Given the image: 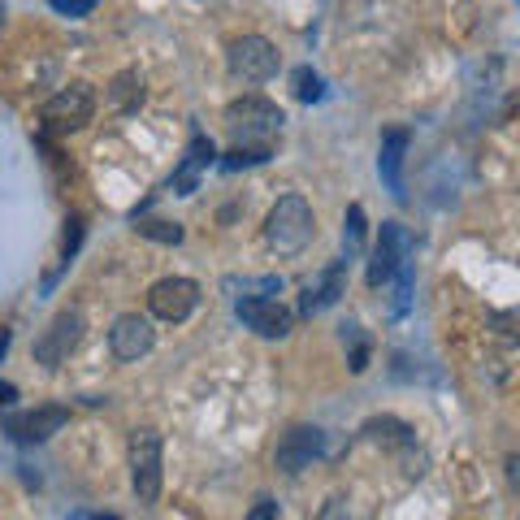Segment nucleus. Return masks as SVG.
Wrapping results in <instances>:
<instances>
[{
    "label": "nucleus",
    "mask_w": 520,
    "mask_h": 520,
    "mask_svg": "<svg viewBox=\"0 0 520 520\" xmlns=\"http://www.w3.org/2000/svg\"><path fill=\"white\" fill-rule=\"evenodd\" d=\"M135 230L143 239H156V243H182V226H169V221H139Z\"/></svg>",
    "instance_id": "21"
},
{
    "label": "nucleus",
    "mask_w": 520,
    "mask_h": 520,
    "mask_svg": "<svg viewBox=\"0 0 520 520\" xmlns=\"http://www.w3.org/2000/svg\"><path fill=\"white\" fill-rule=\"evenodd\" d=\"M109 104L117 113H135L139 104H143V74L139 70H122V74H113V83H109Z\"/></svg>",
    "instance_id": "16"
},
{
    "label": "nucleus",
    "mask_w": 520,
    "mask_h": 520,
    "mask_svg": "<svg viewBox=\"0 0 520 520\" xmlns=\"http://www.w3.org/2000/svg\"><path fill=\"white\" fill-rule=\"evenodd\" d=\"M282 109L265 96H239L226 104V130L234 143H269L282 130Z\"/></svg>",
    "instance_id": "2"
},
{
    "label": "nucleus",
    "mask_w": 520,
    "mask_h": 520,
    "mask_svg": "<svg viewBox=\"0 0 520 520\" xmlns=\"http://www.w3.org/2000/svg\"><path fill=\"white\" fill-rule=\"evenodd\" d=\"M291 83H295V96L304 100V104H312V100H321V91H325V87H321V74H312L308 65H299V70L291 74Z\"/></svg>",
    "instance_id": "19"
},
{
    "label": "nucleus",
    "mask_w": 520,
    "mask_h": 520,
    "mask_svg": "<svg viewBox=\"0 0 520 520\" xmlns=\"http://www.w3.org/2000/svg\"><path fill=\"white\" fill-rule=\"evenodd\" d=\"M408 256V230L399 221H382V234H377V247H373V260H369V286H382L386 278H395V269L403 265Z\"/></svg>",
    "instance_id": "10"
},
{
    "label": "nucleus",
    "mask_w": 520,
    "mask_h": 520,
    "mask_svg": "<svg viewBox=\"0 0 520 520\" xmlns=\"http://www.w3.org/2000/svg\"><path fill=\"white\" fill-rule=\"evenodd\" d=\"M317 520H364V512H356V503L343 499V494H334V499L321 507Z\"/></svg>",
    "instance_id": "22"
},
{
    "label": "nucleus",
    "mask_w": 520,
    "mask_h": 520,
    "mask_svg": "<svg viewBox=\"0 0 520 520\" xmlns=\"http://www.w3.org/2000/svg\"><path fill=\"white\" fill-rule=\"evenodd\" d=\"M226 61H230V74L239 78V83H265V78L278 74V48H273L265 35L234 39Z\"/></svg>",
    "instance_id": "6"
},
{
    "label": "nucleus",
    "mask_w": 520,
    "mask_h": 520,
    "mask_svg": "<svg viewBox=\"0 0 520 520\" xmlns=\"http://www.w3.org/2000/svg\"><path fill=\"white\" fill-rule=\"evenodd\" d=\"M156 343V330H152V321L148 317H139V312H126V317H117L113 321V330H109V347H113V356L117 360H139V356H148Z\"/></svg>",
    "instance_id": "12"
},
{
    "label": "nucleus",
    "mask_w": 520,
    "mask_h": 520,
    "mask_svg": "<svg viewBox=\"0 0 520 520\" xmlns=\"http://www.w3.org/2000/svg\"><path fill=\"white\" fill-rule=\"evenodd\" d=\"M48 5L57 13H65V18H83V13H91L100 0H48Z\"/></svg>",
    "instance_id": "24"
},
{
    "label": "nucleus",
    "mask_w": 520,
    "mask_h": 520,
    "mask_svg": "<svg viewBox=\"0 0 520 520\" xmlns=\"http://www.w3.org/2000/svg\"><path fill=\"white\" fill-rule=\"evenodd\" d=\"M343 295H347V265L343 260H334V265L321 273V282H312L304 291V299H299V317H312V312L334 308Z\"/></svg>",
    "instance_id": "13"
},
{
    "label": "nucleus",
    "mask_w": 520,
    "mask_h": 520,
    "mask_svg": "<svg viewBox=\"0 0 520 520\" xmlns=\"http://www.w3.org/2000/svg\"><path fill=\"white\" fill-rule=\"evenodd\" d=\"M364 434H369L373 442H382V447H395V451L412 447V429L403 421H395V416H373V421L364 425Z\"/></svg>",
    "instance_id": "17"
},
{
    "label": "nucleus",
    "mask_w": 520,
    "mask_h": 520,
    "mask_svg": "<svg viewBox=\"0 0 520 520\" xmlns=\"http://www.w3.org/2000/svg\"><path fill=\"white\" fill-rule=\"evenodd\" d=\"M360 239H364V208L351 204V208H347V243L360 247Z\"/></svg>",
    "instance_id": "25"
},
{
    "label": "nucleus",
    "mask_w": 520,
    "mask_h": 520,
    "mask_svg": "<svg viewBox=\"0 0 520 520\" xmlns=\"http://www.w3.org/2000/svg\"><path fill=\"white\" fill-rule=\"evenodd\" d=\"M213 156H217L213 139H208V135H191V143H187V161H182V169H178L174 178H169L174 195H191L195 182H200V169L213 165Z\"/></svg>",
    "instance_id": "14"
},
{
    "label": "nucleus",
    "mask_w": 520,
    "mask_h": 520,
    "mask_svg": "<svg viewBox=\"0 0 520 520\" xmlns=\"http://www.w3.org/2000/svg\"><path fill=\"white\" fill-rule=\"evenodd\" d=\"M343 343H351V373L369 369V343L360 338V325H343Z\"/></svg>",
    "instance_id": "20"
},
{
    "label": "nucleus",
    "mask_w": 520,
    "mask_h": 520,
    "mask_svg": "<svg viewBox=\"0 0 520 520\" xmlns=\"http://www.w3.org/2000/svg\"><path fill=\"white\" fill-rule=\"evenodd\" d=\"M18 399V386H9V382H0V408H9V403Z\"/></svg>",
    "instance_id": "27"
},
{
    "label": "nucleus",
    "mask_w": 520,
    "mask_h": 520,
    "mask_svg": "<svg viewBox=\"0 0 520 520\" xmlns=\"http://www.w3.org/2000/svg\"><path fill=\"white\" fill-rule=\"evenodd\" d=\"M78 343H83V312L61 308L57 317L48 321V330L35 338V360L44 364V369H61Z\"/></svg>",
    "instance_id": "4"
},
{
    "label": "nucleus",
    "mask_w": 520,
    "mask_h": 520,
    "mask_svg": "<svg viewBox=\"0 0 520 520\" xmlns=\"http://www.w3.org/2000/svg\"><path fill=\"white\" fill-rule=\"evenodd\" d=\"M239 321L247 330H256L260 338H286L291 334V312H286L278 299H265V295H247L239 299Z\"/></svg>",
    "instance_id": "11"
},
{
    "label": "nucleus",
    "mask_w": 520,
    "mask_h": 520,
    "mask_svg": "<svg viewBox=\"0 0 520 520\" xmlns=\"http://www.w3.org/2000/svg\"><path fill=\"white\" fill-rule=\"evenodd\" d=\"M317 234V217H312V204L304 195H282L278 204L269 208L265 221V239L278 256H299Z\"/></svg>",
    "instance_id": "1"
},
{
    "label": "nucleus",
    "mask_w": 520,
    "mask_h": 520,
    "mask_svg": "<svg viewBox=\"0 0 520 520\" xmlns=\"http://www.w3.org/2000/svg\"><path fill=\"white\" fill-rule=\"evenodd\" d=\"M321 451H325V434L317 425H291L282 434L278 451H273V460H278L282 473L295 477V473H304L312 460H321Z\"/></svg>",
    "instance_id": "8"
},
{
    "label": "nucleus",
    "mask_w": 520,
    "mask_h": 520,
    "mask_svg": "<svg viewBox=\"0 0 520 520\" xmlns=\"http://www.w3.org/2000/svg\"><path fill=\"white\" fill-rule=\"evenodd\" d=\"M65 421H70V408L61 403H44V408H31V412H9L5 416V434L22 447H35V442H48L52 434H61Z\"/></svg>",
    "instance_id": "7"
},
{
    "label": "nucleus",
    "mask_w": 520,
    "mask_h": 520,
    "mask_svg": "<svg viewBox=\"0 0 520 520\" xmlns=\"http://www.w3.org/2000/svg\"><path fill=\"white\" fill-rule=\"evenodd\" d=\"M91 113H96V91H91V83H70L44 104V126L65 135V130H83L91 122Z\"/></svg>",
    "instance_id": "5"
},
{
    "label": "nucleus",
    "mask_w": 520,
    "mask_h": 520,
    "mask_svg": "<svg viewBox=\"0 0 520 520\" xmlns=\"http://www.w3.org/2000/svg\"><path fill=\"white\" fill-rule=\"evenodd\" d=\"M243 520H278V503H273V499H260Z\"/></svg>",
    "instance_id": "26"
},
{
    "label": "nucleus",
    "mask_w": 520,
    "mask_h": 520,
    "mask_svg": "<svg viewBox=\"0 0 520 520\" xmlns=\"http://www.w3.org/2000/svg\"><path fill=\"white\" fill-rule=\"evenodd\" d=\"M161 455H165V442L156 429H135L130 434V486H135L139 503H156L161 499V481H165V468H161Z\"/></svg>",
    "instance_id": "3"
},
{
    "label": "nucleus",
    "mask_w": 520,
    "mask_h": 520,
    "mask_svg": "<svg viewBox=\"0 0 520 520\" xmlns=\"http://www.w3.org/2000/svg\"><path fill=\"white\" fill-rule=\"evenodd\" d=\"M403 152H408V130H386L382 156H377V169H382L386 187L395 191V200H403Z\"/></svg>",
    "instance_id": "15"
},
{
    "label": "nucleus",
    "mask_w": 520,
    "mask_h": 520,
    "mask_svg": "<svg viewBox=\"0 0 520 520\" xmlns=\"http://www.w3.org/2000/svg\"><path fill=\"white\" fill-rule=\"evenodd\" d=\"M269 161V143H234V152L226 156V169H243V165H265Z\"/></svg>",
    "instance_id": "18"
},
{
    "label": "nucleus",
    "mask_w": 520,
    "mask_h": 520,
    "mask_svg": "<svg viewBox=\"0 0 520 520\" xmlns=\"http://www.w3.org/2000/svg\"><path fill=\"white\" fill-rule=\"evenodd\" d=\"M78 243H83V217H70V221H65V239H61V269L74 260Z\"/></svg>",
    "instance_id": "23"
},
{
    "label": "nucleus",
    "mask_w": 520,
    "mask_h": 520,
    "mask_svg": "<svg viewBox=\"0 0 520 520\" xmlns=\"http://www.w3.org/2000/svg\"><path fill=\"white\" fill-rule=\"evenodd\" d=\"M5 351H9V330H0V360H5Z\"/></svg>",
    "instance_id": "28"
},
{
    "label": "nucleus",
    "mask_w": 520,
    "mask_h": 520,
    "mask_svg": "<svg viewBox=\"0 0 520 520\" xmlns=\"http://www.w3.org/2000/svg\"><path fill=\"white\" fill-rule=\"evenodd\" d=\"M195 304H200V286L191 278H161L148 291V308H152V317H161V321H187Z\"/></svg>",
    "instance_id": "9"
},
{
    "label": "nucleus",
    "mask_w": 520,
    "mask_h": 520,
    "mask_svg": "<svg viewBox=\"0 0 520 520\" xmlns=\"http://www.w3.org/2000/svg\"><path fill=\"white\" fill-rule=\"evenodd\" d=\"M74 520H117V516H74Z\"/></svg>",
    "instance_id": "29"
}]
</instances>
